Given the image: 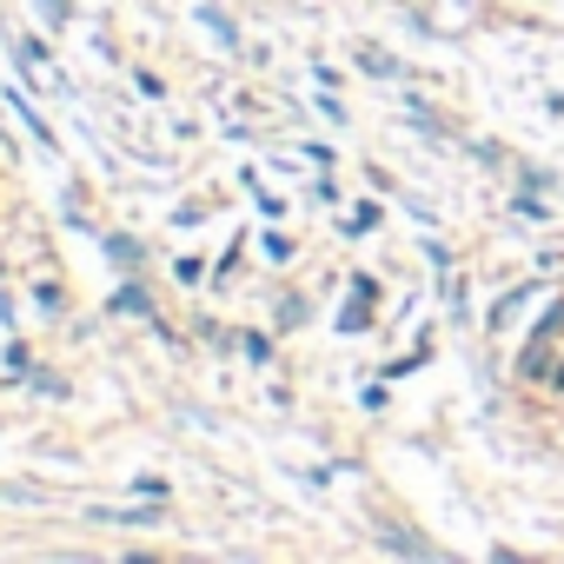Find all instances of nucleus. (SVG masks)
I'll return each instance as SVG.
<instances>
[{"label": "nucleus", "instance_id": "nucleus-3", "mask_svg": "<svg viewBox=\"0 0 564 564\" xmlns=\"http://www.w3.org/2000/svg\"><path fill=\"white\" fill-rule=\"evenodd\" d=\"M113 313H140V319H153V300H147L140 286H120V293H113Z\"/></svg>", "mask_w": 564, "mask_h": 564}, {"label": "nucleus", "instance_id": "nucleus-2", "mask_svg": "<svg viewBox=\"0 0 564 564\" xmlns=\"http://www.w3.org/2000/svg\"><path fill=\"white\" fill-rule=\"evenodd\" d=\"M8 107H14V113H21V120H28V133H34V140H41V147H47V153H54V133H47V120H41V113H34V107H28V100H21V94H8Z\"/></svg>", "mask_w": 564, "mask_h": 564}, {"label": "nucleus", "instance_id": "nucleus-5", "mask_svg": "<svg viewBox=\"0 0 564 564\" xmlns=\"http://www.w3.org/2000/svg\"><path fill=\"white\" fill-rule=\"evenodd\" d=\"M41 8H47V21H67V14H74L67 0H41Z\"/></svg>", "mask_w": 564, "mask_h": 564}, {"label": "nucleus", "instance_id": "nucleus-1", "mask_svg": "<svg viewBox=\"0 0 564 564\" xmlns=\"http://www.w3.org/2000/svg\"><path fill=\"white\" fill-rule=\"evenodd\" d=\"M524 379L531 386H564V319H551L544 339L524 352Z\"/></svg>", "mask_w": 564, "mask_h": 564}, {"label": "nucleus", "instance_id": "nucleus-4", "mask_svg": "<svg viewBox=\"0 0 564 564\" xmlns=\"http://www.w3.org/2000/svg\"><path fill=\"white\" fill-rule=\"evenodd\" d=\"M199 272H206L199 259H173V279H180V286H199Z\"/></svg>", "mask_w": 564, "mask_h": 564}]
</instances>
